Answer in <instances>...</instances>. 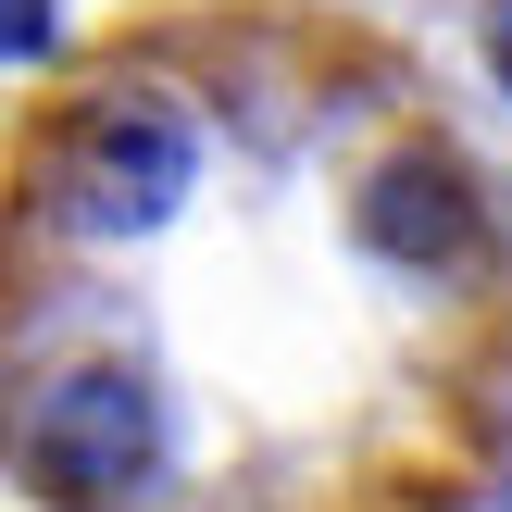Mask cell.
I'll return each instance as SVG.
<instances>
[{
    "instance_id": "3",
    "label": "cell",
    "mask_w": 512,
    "mask_h": 512,
    "mask_svg": "<svg viewBox=\"0 0 512 512\" xmlns=\"http://www.w3.org/2000/svg\"><path fill=\"white\" fill-rule=\"evenodd\" d=\"M475 50H488V75L512 88V0H488V25H475Z\"/></svg>"
},
{
    "instance_id": "1",
    "label": "cell",
    "mask_w": 512,
    "mask_h": 512,
    "mask_svg": "<svg viewBox=\"0 0 512 512\" xmlns=\"http://www.w3.org/2000/svg\"><path fill=\"white\" fill-rule=\"evenodd\" d=\"M0 463L38 512H475L512 238L413 50L163 0L0 138Z\"/></svg>"
},
{
    "instance_id": "2",
    "label": "cell",
    "mask_w": 512,
    "mask_h": 512,
    "mask_svg": "<svg viewBox=\"0 0 512 512\" xmlns=\"http://www.w3.org/2000/svg\"><path fill=\"white\" fill-rule=\"evenodd\" d=\"M50 38H63L50 0H0V63H50Z\"/></svg>"
}]
</instances>
